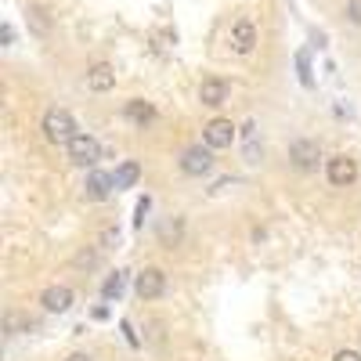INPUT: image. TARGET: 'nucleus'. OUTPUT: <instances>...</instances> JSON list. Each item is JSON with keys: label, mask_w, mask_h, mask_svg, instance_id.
Here are the masks:
<instances>
[{"label": "nucleus", "mask_w": 361, "mask_h": 361, "mask_svg": "<svg viewBox=\"0 0 361 361\" xmlns=\"http://www.w3.org/2000/svg\"><path fill=\"white\" fill-rule=\"evenodd\" d=\"M40 134H44V141L47 145H58V148H66L76 134H80V127H76V116L69 112V109H47L44 112V119H40Z\"/></svg>", "instance_id": "f257e3e1"}, {"label": "nucleus", "mask_w": 361, "mask_h": 361, "mask_svg": "<svg viewBox=\"0 0 361 361\" xmlns=\"http://www.w3.org/2000/svg\"><path fill=\"white\" fill-rule=\"evenodd\" d=\"M177 166H180V173H188V177H206L209 170H214V148H209L206 141L202 145H188L185 152H180Z\"/></svg>", "instance_id": "f03ea898"}, {"label": "nucleus", "mask_w": 361, "mask_h": 361, "mask_svg": "<svg viewBox=\"0 0 361 361\" xmlns=\"http://www.w3.org/2000/svg\"><path fill=\"white\" fill-rule=\"evenodd\" d=\"M228 44H231L235 54H253L257 44H260V29H257V22L246 18V15H243V18H235L231 29H228Z\"/></svg>", "instance_id": "7ed1b4c3"}, {"label": "nucleus", "mask_w": 361, "mask_h": 361, "mask_svg": "<svg viewBox=\"0 0 361 361\" xmlns=\"http://www.w3.org/2000/svg\"><path fill=\"white\" fill-rule=\"evenodd\" d=\"M66 152H69V163L73 166H98V159H102V145H98V137L94 134H76L69 145H66Z\"/></svg>", "instance_id": "20e7f679"}, {"label": "nucleus", "mask_w": 361, "mask_h": 361, "mask_svg": "<svg viewBox=\"0 0 361 361\" xmlns=\"http://www.w3.org/2000/svg\"><path fill=\"white\" fill-rule=\"evenodd\" d=\"M322 163V145L311 141V137H296L289 145V166L300 170V173H314Z\"/></svg>", "instance_id": "39448f33"}, {"label": "nucleus", "mask_w": 361, "mask_h": 361, "mask_svg": "<svg viewBox=\"0 0 361 361\" xmlns=\"http://www.w3.org/2000/svg\"><path fill=\"white\" fill-rule=\"evenodd\" d=\"M325 180H329L333 188H350L354 180H357V159L347 156V152L325 159Z\"/></svg>", "instance_id": "423d86ee"}, {"label": "nucleus", "mask_w": 361, "mask_h": 361, "mask_svg": "<svg viewBox=\"0 0 361 361\" xmlns=\"http://www.w3.org/2000/svg\"><path fill=\"white\" fill-rule=\"evenodd\" d=\"M166 271H159V267H145V271H137V279H134V293H137V300H159V296H166Z\"/></svg>", "instance_id": "0eeeda50"}, {"label": "nucleus", "mask_w": 361, "mask_h": 361, "mask_svg": "<svg viewBox=\"0 0 361 361\" xmlns=\"http://www.w3.org/2000/svg\"><path fill=\"white\" fill-rule=\"evenodd\" d=\"M238 137V130H235V123L231 119H209V123L202 127V141L214 148V152H221V148H231V141Z\"/></svg>", "instance_id": "6e6552de"}, {"label": "nucleus", "mask_w": 361, "mask_h": 361, "mask_svg": "<svg viewBox=\"0 0 361 361\" xmlns=\"http://www.w3.org/2000/svg\"><path fill=\"white\" fill-rule=\"evenodd\" d=\"M112 192H116V180H112V173H105V170H94V166H90V173H87V180H83V199H87V202H105Z\"/></svg>", "instance_id": "1a4fd4ad"}, {"label": "nucleus", "mask_w": 361, "mask_h": 361, "mask_svg": "<svg viewBox=\"0 0 361 361\" xmlns=\"http://www.w3.org/2000/svg\"><path fill=\"white\" fill-rule=\"evenodd\" d=\"M73 304H76V293L69 286H47L40 293V307L47 314H66V311H73Z\"/></svg>", "instance_id": "9d476101"}, {"label": "nucleus", "mask_w": 361, "mask_h": 361, "mask_svg": "<svg viewBox=\"0 0 361 361\" xmlns=\"http://www.w3.org/2000/svg\"><path fill=\"white\" fill-rule=\"evenodd\" d=\"M83 83H87L90 94H109V90L116 87V69L109 62H94V66H87Z\"/></svg>", "instance_id": "9b49d317"}, {"label": "nucleus", "mask_w": 361, "mask_h": 361, "mask_svg": "<svg viewBox=\"0 0 361 361\" xmlns=\"http://www.w3.org/2000/svg\"><path fill=\"white\" fill-rule=\"evenodd\" d=\"M228 94H231V87H228V80H221V76H206V80L199 83V102H202L206 109H221V105L228 102Z\"/></svg>", "instance_id": "f8f14e48"}, {"label": "nucleus", "mask_w": 361, "mask_h": 361, "mask_svg": "<svg viewBox=\"0 0 361 361\" xmlns=\"http://www.w3.org/2000/svg\"><path fill=\"white\" fill-rule=\"evenodd\" d=\"M156 116H159L156 105H152V102H145V98H130V102L123 105V119H130V123L141 127V130H145L148 123H156Z\"/></svg>", "instance_id": "ddd939ff"}, {"label": "nucleus", "mask_w": 361, "mask_h": 361, "mask_svg": "<svg viewBox=\"0 0 361 361\" xmlns=\"http://www.w3.org/2000/svg\"><path fill=\"white\" fill-rule=\"evenodd\" d=\"M112 180H116V192H130V188H137V180H141V163L123 159V163L112 170Z\"/></svg>", "instance_id": "4468645a"}, {"label": "nucleus", "mask_w": 361, "mask_h": 361, "mask_svg": "<svg viewBox=\"0 0 361 361\" xmlns=\"http://www.w3.org/2000/svg\"><path fill=\"white\" fill-rule=\"evenodd\" d=\"M127 289V271H112V275L102 282V296H105V304H112V300H119Z\"/></svg>", "instance_id": "2eb2a0df"}, {"label": "nucleus", "mask_w": 361, "mask_h": 361, "mask_svg": "<svg viewBox=\"0 0 361 361\" xmlns=\"http://www.w3.org/2000/svg\"><path fill=\"white\" fill-rule=\"evenodd\" d=\"M293 62H296V76H300V83H304L307 90L314 87V73H311V54L307 51H296V58H293Z\"/></svg>", "instance_id": "dca6fc26"}, {"label": "nucleus", "mask_w": 361, "mask_h": 361, "mask_svg": "<svg viewBox=\"0 0 361 361\" xmlns=\"http://www.w3.org/2000/svg\"><path fill=\"white\" fill-rule=\"evenodd\" d=\"M148 209H152V199H148V195H141L137 199V206H134V228H145V214H148Z\"/></svg>", "instance_id": "f3484780"}, {"label": "nucleus", "mask_w": 361, "mask_h": 361, "mask_svg": "<svg viewBox=\"0 0 361 361\" xmlns=\"http://www.w3.org/2000/svg\"><path fill=\"white\" fill-rule=\"evenodd\" d=\"M343 15H347L350 25H361V0H347V11Z\"/></svg>", "instance_id": "a211bd4d"}, {"label": "nucleus", "mask_w": 361, "mask_h": 361, "mask_svg": "<svg viewBox=\"0 0 361 361\" xmlns=\"http://www.w3.org/2000/svg\"><path fill=\"white\" fill-rule=\"evenodd\" d=\"M112 246H119V228H105L102 231V250H112Z\"/></svg>", "instance_id": "6ab92c4d"}, {"label": "nucleus", "mask_w": 361, "mask_h": 361, "mask_svg": "<svg viewBox=\"0 0 361 361\" xmlns=\"http://www.w3.org/2000/svg\"><path fill=\"white\" fill-rule=\"evenodd\" d=\"M119 329H123V336H127L130 347H141V340H137V333H134V325H130V322H119Z\"/></svg>", "instance_id": "aec40b11"}, {"label": "nucleus", "mask_w": 361, "mask_h": 361, "mask_svg": "<svg viewBox=\"0 0 361 361\" xmlns=\"http://www.w3.org/2000/svg\"><path fill=\"white\" fill-rule=\"evenodd\" d=\"M0 40H4V47H11V44H15V25H11V22L0 25Z\"/></svg>", "instance_id": "412c9836"}, {"label": "nucleus", "mask_w": 361, "mask_h": 361, "mask_svg": "<svg viewBox=\"0 0 361 361\" xmlns=\"http://www.w3.org/2000/svg\"><path fill=\"white\" fill-rule=\"evenodd\" d=\"M333 361H361V354H357V350H340Z\"/></svg>", "instance_id": "4be33fe9"}, {"label": "nucleus", "mask_w": 361, "mask_h": 361, "mask_svg": "<svg viewBox=\"0 0 361 361\" xmlns=\"http://www.w3.org/2000/svg\"><path fill=\"white\" fill-rule=\"evenodd\" d=\"M66 361H94V357H90V354H83V350H76V354H69Z\"/></svg>", "instance_id": "5701e85b"}, {"label": "nucleus", "mask_w": 361, "mask_h": 361, "mask_svg": "<svg viewBox=\"0 0 361 361\" xmlns=\"http://www.w3.org/2000/svg\"><path fill=\"white\" fill-rule=\"evenodd\" d=\"M94 318H98V322H105V318H109V307H105V304H102V307H94Z\"/></svg>", "instance_id": "b1692460"}]
</instances>
